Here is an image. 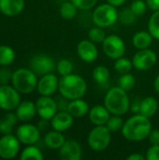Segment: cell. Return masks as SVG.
Masks as SVG:
<instances>
[{"label":"cell","mask_w":159,"mask_h":160,"mask_svg":"<svg viewBox=\"0 0 159 160\" xmlns=\"http://www.w3.org/2000/svg\"><path fill=\"white\" fill-rule=\"evenodd\" d=\"M152 130L150 118L140 113L129 117L122 128L124 138L130 142H142L148 138Z\"/></svg>","instance_id":"6da1fadb"},{"label":"cell","mask_w":159,"mask_h":160,"mask_svg":"<svg viewBox=\"0 0 159 160\" xmlns=\"http://www.w3.org/2000/svg\"><path fill=\"white\" fill-rule=\"evenodd\" d=\"M58 90L63 98H66L68 100H73L84 97L87 91V84L82 76L71 73L61 77L59 80Z\"/></svg>","instance_id":"7a4b0ae2"},{"label":"cell","mask_w":159,"mask_h":160,"mask_svg":"<svg viewBox=\"0 0 159 160\" xmlns=\"http://www.w3.org/2000/svg\"><path fill=\"white\" fill-rule=\"evenodd\" d=\"M104 106L109 110L111 114H126L130 109V100L127 91L119 86L112 87L105 95Z\"/></svg>","instance_id":"3957f363"},{"label":"cell","mask_w":159,"mask_h":160,"mask_svg":"<svg viewBox=\"0 0 159 160\" xmlns=\"http://www.w3.org/2000/svg\"><path fill=\"white\" fill-rule=\"evenodd\" d=\"M12 85L22 94H30L37 89V75L28 68H18L12 74Z\"/></svg>","instance_id":"277c9868"},{"label":"cell","mask_w":159,"mask_h":160,"mask_svg":"<svg viewBox=\"0 0 159 160\" xmlns=\"http://www.w3.org/2000/svg\"><path fill=\"white\" fill-rule=\"evenodd\" d=\"M119 12L116 7L106 3L101 4L95 8L92 14V21L96 26L107 28L113 25L118 20Z\"/></svg>","instance_id":"5b68a950"},{"label":"cell","mask_w":159,"mask_h":160,"mask_svg":"<svg viewBox=\"0 0 159 160\" xmlns=\"http://www.w3.org/2000/svg\"><path fill=\"white\" fill-rule=\"evenodd\" d=\"M112 141V132L104 126H96L88 134L87 143L89 147L97 152L103 151L108 148Z\"/></svg>","instance_id":"8992f818"},{"label":"cell","mask_w":159,"mask_h":160,"mask_svg":"<svg viewBox=\"0 0 159 160\" xmlns=\"http://www.w3.org/2000/svg\"><path fill=\"white\" fill-rule=\"evenodd\" d=\"M102 49L104 53L111 59H118L126 52V44L123 38L117 35L107 36L102 42Z\"/></svg>","instance_id":"52a82bcc"},{"label":"cell","mask_w":159,"mask_h":160,"mask_svg":"<svg viewBox=\"0 0 159 160\" xmlns=\"http://www.w3.org/2000/svg\"><path fill=\"white\" fill-rule=\"evenodd\" d=\"M21 102L20 93L7 84L0 85V108L5 111L15 110Z\"/></svg>","instance_id":"ba28073f"},{"label":"cell","mask_w":159,"mask_h":160,"mask_svg":"<svg viewBox=\"0 0 159 160\" xmlns=\"http://www.w3.org/2000/svg\"><path fill=\"white\" fill-rule=\"evenodd\" d=\"M157 53L149 48L138 50V52L134 54L132 58L133 68L142 71L152 68L157 64Z\"/></svg>","instance_id":"9c48e42d"},{"label":"cell","mask_w":159,"mask_h":160,"mask_svg":"<svg viewBox=\"0 0 159 160\" xmlns=\"http://www.w3.org/2000/svg\"><path fill=\"white\" fill-rule=\"evenodd\" d=\"M55 68L53 58L47 54L35 55L30 60V69L37 76H43L52 73Z\"/></svg>","instance_id":"30bf717a"},{"label":"cell","mask_w":159,"mask_h":160,"mask_svg":"<svg viewBox=\"0 0 159 160\" xmlns=\"http://www.w3.org/2000/svg\"><path fill=\"white\" fill-rule=\"evenodd\" d=\"M20 151V141L12 134L4 135L0 139V158L11 159L15 158Z\"/></svg>","instance_id":"8fae6325"},{"label":"cell","mask_w":159,"mask_h":160,"mask_svg":"<svg viewBox=\"0 0 159 160\" xmlns=\"http://www.w3.org/2000/svg\"><path fill=\"white\" fill-rule=\"evenodd\" d=\"M37 113L40 118L51 120L57 112V102L51 96H41L36 102Z\"/></svg>","instance_id":"7c38bea8"},{"label":"cell","mask_w":159,"mask_h":160,"mask_svg":"<svg viewBox=\"0 0 159 160\" xmlns=\"http://www.w3.org/2000/svg\"><path fill=\"white\" fill-rule=\"evenodd\" d=\"M16 137L21 143L30 145L35 144L40 138V130L37 127L31 124L21 125L16 130Z\"/></svg>","instance_id":"4fadbf2b"},{"label":"cell","mask_w":159,"mask_h":160,"mask_svg":"<svg viewBox=\"0 0 159 160\" xmlns=\"http://www.w3.org/2000/svg\"><path fill=\"white\" fill-rule=\"evenodd\" d=\"M59 80L53 73L41 76L37 82V92L41 96H52L58 89Z\"/></svg>","instance_id":"5bb4252c"},{"label":"cell","mask_w":159,"mask_h":160,"mask_svg":"<svg viewBox=\"0 0 159 160\" xmlns=\"http://www.w3.org/2000/svg\"><path fill=\"white\" fill-rule=\"evenodd\" d=\"M77 53L79 57L86 63L96 61L98 56L97 48L90 39H83L79 42L77 46Z\"/></svg>","instance_id":"9a60e30c"},{"label":"cell","mask_w":159,"mask_h":160,"mask_svg":"<svg viewBox=\"0 0 159 160\" xmlns=\"http://www.w3.org/2000/svg\"><path fill=\"white\" fill-rule=\"evenodd\" d=\"M59 157L64 160H81L82 158V148L74 140L66 141L59 149Z\"/></svg>","instance_id":"2e32d148"},{"label":"cell","mask_w":159,"mask_h":160,"mask_svg":"<svg viewBox=\"0 0 159 160\" xmlns=\"http://www.w3.org/2000/svg\"><path fill=\"white\" fill-rule=\"evenodd\" d=\"M74 122V117L67 111H60L51 119V127L52 129L64 132L69 129Z\"/></svg>","instance_id":"e0dca14e"},{"label":"cell","mask_w":159,"mask_h":160,"mask_svg":"<svg viewBox=\"0 0 159 160\" xmlns=\"http://www.w3.org/2000/svg\"><path fill=\"white\" fill-rule=\"evenodd\" d=\"M89 120L95 126H104L111 117V112L103 105H96L89 110Z\"/></svg>","instance_id":"ac0fdd59"},{"label":"cell","mask_w":159,"mask_h":160,"mask_svg":"<svg viewBox=\"0 0 159 160\" xmlns=\"http://www.w3.org/2000/svg\"><path fill=\"white\" fill-rule=\"evenodd\" d=\"M15 113L18 117V120L22 122L29 121L32 118H34L37 113L36 104L29 100L21 101L18 107L16 108Z\"/></svg>","instance_id":"d6986e66"},{"label":"cell","mask_w":159,"mask_h":160,"mask_svg":"<svg viewBox=\"0 0 159 160\" xmlns=\"http://www.w3.org/2000/svg\"><path fill=\"white\" fill-rule=\"evenodd\" d=\"M24 8V0H0V11L6 16H16Z\"/></svg>","instance_id":"ffe728a7"},{"label":"cell","mask_w":159,"mask_h":160,"mask_svg":"<svg viewBox=\"0 0 159 160\" xmlns=\"http://www.w3.org/2000/svg\"><path fill=\"white\" fill-rule=\"evenodd\" d=\"M89 105L88 103L83 100L82 98L73 99L70 100L68 103L67 112L74 117V118H82L88 114L89 112Z\"/></svg>","instance_id":"44dd1931"},{"label":"cell","mask_w":159,"mask_h":160,"mask_svg":"<svg viewBox=\"0 0 159 160\" xmlns=\"http://www.w3.org/2000/svg\"><path fill=\"white\" fill-rule=\"evenodd\" d=\"M158 107V101L157 100L156 98L147 97V98H143L142 100H141V106H140L139 113L145 116V117L152 118L157 112Z\"/></svg>","instance_id":"7402d4cb"},{"label":"cell","mask_w":159,"mask_h":160,"mask_svg":"<svg viewBox=\"0 0 159 160\" xmlns=\"http://www.w3.org/2000/svg\"><path fill=\"white\" fill-rule=\"evenodd\" d=\"M153 36L149 31H139L132 38V44L138 50L147 49L153 43Z\"/></svg>","instance_id":"603a6c76"},{"label":"cell","mask_w":159,"mask_h":160,"mask_svg":"<svg viewBox=\"0 0 159 160\" xmlns=\"http://www.w3.org/2000/svg\"><path fill=\"white\" fill-rule=\"evenodd\" d=\"M66 140L62 132L57 130L49 131L44 137L45 145L50 149H60L65 143Z\"/></svg>","instance_id":"cb8c5ba5"},{"label":"cell","mask_w":159,"mask_h":160,"mask_svg":"<svg viewBox=\"0 0 159 160\" xmlns=\"http://www.w3.org/2000/svg\"><path fill=\"white\" fill-rule=\"evenodd\" d=\"M18 121V117L16 113L8 112L0 120V133L3 135L11 134L14 126Z\"/></svg>","instance_id":"d4e9b609"},{"label":"cell","mask_w":159,"mask_h":160,"mask_svg":"<svg viewBox=\"0 0 159 160\" xmlns=\"http://www.w3.org/2000/svg\"><path fill=\"white\" fill-rule=\"evenodd\" d=\"M110 70L104 66H97L93 70L94 81L99 85H105L110 80Z\"/></svg>","instance_id":"484cf974"},{"label":"cell","mask_w":159,"mask_h":160,"mask_svg":"<svg viewBox=\"0 0 159 160\" xmlns=\"http://www.w3.org/2000/svg\"><path fill=\"white\" fill-rule=\"evenodd\" d=\"M15 59V52L12 48L7 45L0 46V66L7 67L13 63Z\"/></svg>","instance_id":"4316f807"},{"label":"cell","mask_w":159,"mask_h":160,"mask_svg":"<svg viewBox=\"0 0 159 160\" xmlns=\"http://www.w3.org/2000/svg\"><path fill=\"white\" fill-rule=\"evenodd\" d=\"M21 159H36V160H42L43 159V155L41 151L37 147L32 144L29 146L25 147L23 151L21 154Z\"/></svg>","instance_id":"83f0119b"},{"label":"cell","mask_w":159,"mask_h":160,"mask_svg":"<svg viewBox=\"0 0 159 160\" xmlns=\"http://www.w3.org/2000/svg\"><path fill=\"white\" fill-rule=\"evenodd\" d=\"M76 6L70 2H65L60 7V15L65 20H72L77 14Z\"/></svg>","instance_id":"f1b7e54d"},{"label":"cell","mask_w":159,"mask_h":160,"mask_svg":"<svg viewBox=\"0 0 159 160\" xmlns=\"http://www.w3.org/2000/svg\"><path fill=\"white\" fill-rule=\"evenodd\" d=\"M137 15L131 10L130 8H125L119 12V21L124 25H132L137 20Z\"/></svg>","instance_id":"f546056e"},{"label":"cell","mask_w":159,"mask_h":160,"mask_svg":"<svg viewBox=\"0 0 159 160\" xmlns=\"http://www.w3.org/2000/svg\"><path fill=\"white\" fill-rule=\"evenodd\" d=\"M132 68H133L132 60H129L123 56L116 59V61L114 63V69L120 74L129 73L130 70L132 69Z\"/></svg>","instance_id":"4dcf8cb0"},{"label":"cell","mask_w":159,"mask_h":160,"mask_svg":"<svg viewBox=\"0 0 159 160\" xmlns=\"http://www.w3.org/2000/svg\"><path fill=\"white\" fill-rule=\"evenodd\" d=\"M148 31L154 38L159 40V10H156L149 19Z\"/></svg>","instance_id":"1f68e13d"},{"label":"cell","mask_w":159,"mask_h":160,"mask_svg":"<svg viewBox=\"0 0 159 160\" xmlns=\"http://www.w3.org/2000/svg\"><path fill=\"white\" fill-rule=\"evenodd\" d=\"M135 84H136V79L130 73L122 74V76L118 80V86L127 92L133 89Z\"/></svg>","instance_id":"d6a6232c"},{"label":"cell","mask_w":159,"mask_h":160,"mask_svg":"<svg viewBox=\"0 0 159 160\" xmlns=\"http://www.w3.org/2000/svg\"><path fill=\"white\" fill-rule=\"evenodd\" d=\"M106 37L107 36L104 31V28L99 26L93 27L88 32V38L94 43H102L106 38Z\"/></svg>","instance_id":"836d02e7"},{"label":"cell","mask_w":159,"mask_h":160,"mask_svg":"<svg viewBox=\"0 0 159 160\" xmlns=\"http://www.w3.org/2000/svg\"><path fill=\"white\" fill-rule=\"evenodd\" d=\"M124 121L123 119L121 118L120 115H114L113 116H111L106 124V127L109 128V130L112 132V133H115V132H118L119 130H122V128L124 126Z\"/></svg>","instance_id":"e575fe53"},{"label":"cell","mask_w":159,"mask_h":160,"mask_svg":"<svg viewBox=\"0 0 159 160\" xmlns=\"http://www.w3.org/2000/svg\"><path fill=\"white\" fill-rule=\"evenodd\" d=\"M56 69L57 72L59 73V75L62 76H67L72 73L73 71V65L72 63L67 60V59H61L56 66Z\"/></svg>","instance_id":"d590c367"},{"label":"cell","mask_w":159,"mask_h":160,"mask_svg":"<svg viewBox=\"0 0 159 160\" xmlns=\"http://www.w3.org/2000/svg\"><path fill=\"white\" fill-rule=\"evenodd\" d=\"M129 8L137 16H141L146 12L148 6H147V3L143 0H135L131 3Z\"/></svg>","instance_id":"8d00e7d4"},{"label":"cell","mask_w":159,"mask_h":160,"mask_svg":"<svg viewBox=\"0 0 159 160\" xmlns=\"http://www.w3.org/2000/svg\"><path fill=\"white\" fill-rule=\"evenodd\" d=\"M71 2L76 6L78 9L88 10L97 3V0H71Z\"/></svg>","instance_id":"74e56055"},{"label":"cell","mask_w":159,"mask_h":160,"mask_svg":"<svg viewBox=\"0 0 159 160\" xmlns=\"http://www.w3.org/2000/svg\"><path fill=\"white\" fill-rule=\"evenodd\" d=\"M12 72L10 69L7 68L6 67H3L0 68V85L7 84L9 81L12 79Z\"/></svg>","instance_id":"f35d334b"},{"label":"cell","mask_w":159,"mask_h":160,"mask_svg":"<svg viewBox=\"0 0 159 160\" xmlns=\"http://www.w3.org/2000/svg\"><path fill=\"white\" fill-rule=\"evenodd\" d=\"M145 158L147 160H159V144L152 145L148 148Z\"/></svg>","instance_id":"ab89813d"},{"label":"cell","mask_w":159,"mask_h":160,"mask_svg":"<svg viewBox=\"0 0 159 160\" xmlns=\"http://www.w3.org/2000/svg\"><path fill=\"white\" fill-rule=\"evenodd\" d=\"M147 139L152 145L159 144V129H152Z\"/></svg>","instance_id":"60d3db41"},{"label":"cell","mask_w":159,"mask_h":160,"mask_svg":"<svg viewBox=\"0 0 159 160\" xmlns=\"http://www.w3.org/2000/svg\"><path fill=\"white\" fill-rule=\"evenodd\" d=\"M67 100H68V99H67L66 98H64L60 99L57 102V108H58V110H60V111H67L68 103L69 102H67Z\"/></svg>","instance_id":"b9f144b4"},{"label":"cell","mask_w":159,"mask_h":160,"mask_svg":"<svg viewBox=\"0 0 159 160\" xmlns=\"http://www.w3.org/2000/svg\"><path fill=\"white\" fill-rule=\"evenodd\" d=\"M146 3L150 9L154 11L159 10V0H146Z\"/></svg>","instance_id":"7bdbcfd3"},{"label":"cell","mask_w":159,"mask_h":160,"mask_svg":"<svg viewBox=\"0 0 159 160\" xmlns=\"http://www.w3.org/2000/svg\"><path fill=\"white\" fill-rule=\"evenodd\" d=\"M140 106H141V100L135 99L134 102L130 105L131 112H134V113H139V112H140Z\"/></svg>","instance_id":"ee69618b"},{"label":"cell","mask_w":159,"mask_h":160,"mask_svg":"<svg viewBox=\"0 0 159 160\" xmlns=\"http://www.w3.org/2000/svg\"><path fill=\"white\" fill-rule=\"evenodd\" d=\"M48 121H49V120H46V119H42V118H41V120L39 121L38 126H37V128H38V129H39L40 131H44V130H46V129L49 128V123H48Z\"/></svg>","instance_id":"f6af8a7d"},{"label":"cell","mask_w":159,"mask_h":160,"mask_svg":"<svg viewBox=\"0 0 159 160\" xmlns=\"http://www.w3.org/2000/svg\"><path fill=\"white\" fill-rule=\"evenodd\" d=\"M127 160H144L146 159L145 157H143L142 155L141 154H138V153H134V154H131L130 156H128L127 158Z\"/></svg>","instance_id":"bcb514c9"},{"label":"cell","mask_w":159,"mask_h":160,"mask_svg":"<svg viewBox=\"0 0 159 160\" xmlns=\"http://www.w3.org/2000/svg\"><path fill=\"white\" fill-rule=\"evenodd\" d=\"M127 0H107V2L114 7H120L122 6Z\"/></svg>","instance_id":"7dc6e473"},{"label":"cell","mask_w":159,"mask_h":160,"mask_svg":"<svg viewBox=\"0 0 159 160\" xmlns=\"http://www.w3.org/2000/svg\"><path fill=\"white\" fill-rule=\"evenodd\" d=\"M154 87H155V90L159 94V74L157 76V78L154 82Z\"/></svg>","instance_id":"c3c4849f"},{"label":"cell","mask_w":159,"mask_h":160,"mask_svg":"<svg viewBox=\"0 0 159 160\" xmlns=\"http://www.w3.org/2000/svg\"><path fill=\"white\" fill-rule=\"evenodd\" d=\"M0 110H1V108H0Z\"/></svg>","instance_id":"681fc988"}]
</instances>
